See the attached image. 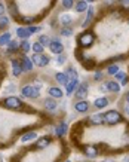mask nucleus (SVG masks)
Here are the masks:
<instances>
[{
	"label": "nucleus",
	"mask_w": 129,
	"mask_h": 162,
	"mask_svg": "<svg viewBox=\"0 0 129 162\" xmlns=\"http://www.w3.org/2000/svg\"><path fill=\"white\" fill-rule=\"evenodd\" d=\"M2 104L7 109H12V110H16V109H21L24 103L21 101V98L18 97H6L5 100H2Z\"/></svg>",
	"instance_id": "nucleus-1"
},
{
	"label": "nucleus",
	"mask_w": 129,
	"mask_h": 162,
	"mask_svg": "<svg viewBox=\"0 0 129 162\" xmlns=\"http://www.w3.org/2000/svg\"><path fill=\"white\" fill-rule=\"evenodd\" d=\"M120 121H122V115L117 110H109L107 113H104V122H107L110 125L119 123Z\"/></svg>",
	"instance_id": "nucleus-2"
},
{
	"label": "nucleus",
	"mask_w": 129,
	"mask_h": 162,
	"mask_svg": "<svg viewBox=\"0 0 129 162\" xmlns=\"http://www.w3.org/2000/svg\"><path fill=\"white\" fill-rule=\"evenodd\" d=\"M77 42H79V45L82 48H89L92 45V42H94V33L92 31H85V33H82L79 37H77Z\"/></svg>",
	"instance_id": "nucleus-3"
},
{
	"label": "nucleus",
	"mask_w": 129,
	"mask_h": 162,
	"mask_svg": "<svg viewBox=\"0 0 129 162\" xmlns=\"http://www.w3.org/2000/svg\"><path fill=\"white\" fill-rule=\"evenodd\" d=\"M49 57H46V55L43 54H33V57H31V62L33 64H36V66H39V67H46L49 64Z\"/></svg>",
	"instance_id": "nucleus-4"
},
{
	"label": "nucleus",
	"mask_w": 129,
	"mask_h": 162,
	"mask_svg": "<svg viewBox=\"0 0 129 162\" xmlns=\"http://www.w3.org/2000/svg\"><path fill=\"white\" fill-rule=\"evenodd\" d=\"M49 49L56 55H61L62 51H64V45L61 43V40L58 37H55L54 40H51V45H49Z\"/></svg>",
	"instance_id": "nucleus-5"
},
{
	"label": "nucleus",
	"mask_w": 129,
	"mask_h": 162,
	"mask_svg": "<svg viewBox=\"0 0 129 162\" xmlns=\"http://www.w3.org/2000/svg\"><path fill=\"white\" fill-rule=\"evenodd\" d=\"M88 82H83L80 83L77 89H76V97H77V100H85L86 97H88Z\"/></svg>",
	"instance_id": "nucleus-6"
},
{
	"label": "nucleus",
	"mask_w": 129,
	"mask_h": 162,
	"mask_svg": "<svg viewBox=\"0 0 129 162\" xmlns=\"http://www.w3.org/2000/svg\"><path fill=\"white\" fill-rule=\"evenodd\" d=\"M74 109L77 113H86L89 110V104H88V101H85V100H79V101L74 103Z\"/></svg>",
	"instance_id": "nucleus-7"
},
{
	"label": "nucleus",
	"mask_w": 129,
	"mask_h": 162,
	"mask_svg": "<svg viewBox=\"0 0 129 162\" xmlns=\"http://www.w3.org/2000/svg\"><path fill=\"white\" fill-rule=\"evenodd\" d=\"M20 62H21V67H22V72H31L33 70V62H31V60L28 57L22 55Z\"/></svg>",
	"instance_id": "nucleus-8"
},
{
	"label": "nucleus",
	"mask_w": 129,
	"mask_h": 162,
	"mask_svg": "<svg viewBox=\"0 0 129 162\" xmlns=\"http://www.w3.org/2000/svg\"><path fill=\"white\" fill-rule=\"evenodd\" d=\"M83 153L88 156V158H95V156L100 155V150L95 146H85L83 147Z\"/></svg>",
	"instance_id": "nucleus-9"
},
{
	"label": "nucleus",
	"mask_w": 129,
	"mask_h": 162,
	"mask_svg": "<svg viewBox=\"0 0 129 162\" xmlns=\"http://www.w3.org/2000/svg\"><path fill=\"white\" fill-rule=\"evenodd\" d=\"M21 73H22V67H21V62L18 60H12V74H14L15 77H18V76H21Z\"/></svg>",
	"instance_id": "nucleus-10"
},
{
	"label": "nucleus",
	"mask_w": 129,
	"mask_h": 162,
	"mask_svg": "<svg viewBox=\"0 0 129 162\" xmlns=\"http://www.w3.org/2000/svg\"><path fill=\"white\" fill-rule=\"evenodd\" d=\"M89 122L94 123V125H101L102 122H104V113H94L89 118Z\"/></svg>",
	"instance_id": "nucleus-11"
},
{
	"label": "nucleus",
	"mask_w": 129,
	"mask_h": 162,
	"mask_svg": "<svg viewBox=\"0 0 129 162\" xmlns=\"http://www.w3.org/2000/svg\"><path fill=\"white\" fill-rule=\"evenodd\" d=\"M16 36H18L20 39H22V40H27L31 34H30L27 27H20V28H16Z\"/></svg>",
	"instance_id": "nucleus-12"
},
{
	"label": "nucleus",
	"mask_w": 129,
	"mask_h": 162,
	"mask_svg": "<svg viewBox=\"0 0 129 162\" xmlns=\"http://www.w3.org/2000/svg\"><path fill=\"white\" fill-rule=\"evenodd\" d=\"M109 98H105V97H101V98H96L95 101H94V107L95 109H104L109 106Z\"/></svg>",
	"instance_id": "nucleus-13"
},
{
	"label": "nucleus",
	"mask_w": 129,
	"mask_h": 162,
	"mask_svg": "<svg viewBox=\"0 0 129 162\" xmlns=\"http://www.w3.org/2000/svg\"><path fill=\"white\" fill-rule=\"evenodd\" d=\"M49 95L52 97V98H62V95H64V92H62V89H60L58 86H52V88H49Z\"/></svg>",
	"instance_id": "nucleus-14"
},
{
	"label": "nucleus",
	"mask_w": 129,
	"mask_h": 162,
	"mask_svg": "<svg viewBox=\"0 0 129 162\" xmlns=\"http://www.w3.org/2000/svg\"><path fill=\"white\" fill-rule=\"evenodd\" d=\"M49 144H51V138H49V137H40V138L36 141V147L45 149V147H48Z\"/></svg>",
	"instance_id": "nucleus-15"
},
{
	"label": "nucleus",
	"mask_w": 129,
	"mask_h": 162,
	"mask_svg": "<svg viewBox=\"0 0 129 162\" xmlns=\"http://www.w3.org/2000/svg\"><path fill=\"white\" fill-rule=\"evenodd\" d=\"M65 132H67V123L65 122H60L56 125V128H55V134L58 137H62V135H65Z\"/></svg>",
	"instance_id": "nucleus-16"
},
{
	"label": "nucleus",
	"mask_w": 129,
	"mask_h": 162,
	"mask_svg": "<svg viewBox=\"0 0 129 162\" xmlns=\"http://www.w3.org/2000/svg\"><path fill=\"white\" fill-rule=\"evenodd\" d=\"M77 86H79L77 81H68V83L65 85V89H67V95H71V94H73L76 89H77Z\"/></svg>",
	"instance_id": "nucleus-17"
},
{
	"label": "nucleus",
	"mask_w": 129,
	"mask_h": 162,
	"mask_svg": "<svg viewBox=\"0 0 129 162\" xmlns=\"http://www.w3.org/2000/svg\"><path fill=\"white\" fill-rule=\"evenodd\" d=\"M88 2H76L74 3V9L76 12H79V14H82V12H85V11H88Z\"/></svg>",
	"instance_id": "nucleus-18"
},
{
	"label": "nucleus",
	"mask_w": 129,
	"mask_h": 162,
	"mask_svg": "<svg viewBox=\"0 0 129 162\" xmlns=\"http://www.w3.org/2000/svg\"><path fill=\"white\" fill-rule=\"evenodd\" d=\"M94 20V7L92 6H89L88 7V16H86V20L83 21V24H82V27H88L89 24H91V21Z\"/></svg>",
	"instance_id": "nucleus-19"
},
{
	"label": "nucleus",
	"mask_w": 129,
	"mask_h": 162,
	"mask_svg": "<svg viewBox=\"0 0 129 162\" xmlns=\"http://www.w3.org/2000/svg\"><path fill=\"white\" fill-rule=\"evenodd\" d=\"M43 106H45V109H48V110H55L56 109V101H55L52 97H49V98H46L43 101Z\"/></svg>",
	"instance_id": "nucleus-20"
},
{
	"label": "nucleus",
	"mask_w": 129,
	"mask_h": 162,
	"mask_svg": "<svg viewBox=\"0 0 129 162\" xmlns=\"http://www.w3.org/2000/svg\"><path fill=\"white\" fill-rule=\"evenodd\" d=\"M55 81L58 82L60 85H67L68 83V77L65 73H56L55 74Z\"/></svg>",
	"instance_id": "nucleus-21"
},
{
	"label": "nucleus",
	"mask_w": 129,
	"mask_h": 162,
	"mask_svg": "<svg viewBox=\"0 0 129 162\" xmlns=\"http://www.w3.org/2000/svg\"><path fill=\"white\" fill-rule=\"evenodd\" d=\"M65 74H67L68 81H77V72H76L74 67H68Z\"/></svg>",
	"instance_id": "nucleus-22"
},
{
	"label": "nucleus",
	"mask_w": 129,
	"mask_h": 162,
	"mask_svg": "<svg viewBox=\"0 0 129 162\" xmlns=\"http://www.w3.org/2000/svg\"><path fill=\"white\" fill-rule=\"evenodd\" d=\"M116 81L120 82L122 85H126L128 83V76H126V73H123V72H119V73H116Z\"/></svg>",
	"instance_id": "nucleus-23"
},
{
	"label": "nucleus",
	"mask_w": 129,
	"mask_h": 162,
	"mask_svg": "<svg viewBox=\"0 0 129 162\" xmlns=\"http://www.w3.org/2000/svg\"><path fill=\"white\" fill-rule=\"evenodd\" d=\"M109 83V92H119L120 91V85L117 83V82H113V81H109L107 82Z\"/></svg>",
	"instance_id": "nucleus-24"
},
{
	"label": "nucleus",
	"mask_w": 129,
	"mask_h": 162,
	"mask_svg": "<svg viewBox=\"0 0 129 162\" xmlns=\"http://www.w3.org/2000/svg\"><path fill=\"white\" fill-rule=\"evenodd\" d=\"M31 91H33V86H31V85H24V86L21 88V95H22V97H28V98H30Z\"/></svg>",
	"instance_id": "nucleus-25"
},
{
	"label": "nucleus",
	"mask_w": 129,
	"mask_h": 162,
	"mask_svg": "<svg viewBox=\"0 0 129 162\" xmlns=\"http://www.w3.org/2000/svg\"><path fill=\"white\" fill-rule=\"evenodd\" d=\"M39 43H40L42 46L45 48V46H49V45H51V39H49L48 36H46V34H42L40 37H39Z\"/></svg>",
	"instance_id": "nucleus-26"
},
{
	"label": "nucleus",
	"mask_w": 129,
	"mask_h": 162,
	"mask_svg": "<svg viewBox=\"0 0 129 162\" xmlns=\"http://www.w3.org/2000/svg\"><path fill=\"white\" fill-rule=\"evenodd\" d=\"M18 49V42L16 40H11L7 43V52L6 54H11V52H15Z\"/></svg>",
	"instance_id": "nucleus-27"
},
{
	"label": "nucleus",
	"mask_w": 129,
	"mask_h": 162,
	"mask_svg": "<svg viewBox=\"0 0 129 162\" xmlns=\"http://www.w3.org/2000/svg\"><path fill=\"white\" fill-rule=\"evenodd\" d=\"M11 40H12V39H11V33H3L0 36V46H2V45H7Z\"/></svg>",
	"instance_id": "nucleus-28"
},
{
	"label": "nucleus",
	"mask_w": 129,
	"mask_h": 162,
	"mask_svg": "<svg viewBox=\"0 0 129 162\" xmlns=\"http://www.w3.org/2000/svg\"><path fill=\"white\" fill-rule=\"evenodd\" d=\"M20 48H21V51H22L24 54H27L28 51L31 49V45H30V42H28V40H24V42H21Z\"/></svg>",
	"instance_id": "nucleus-29"
},
{
	"label": "nucleus",
	"mask_w": 129,
	"mask_h": 162,
	"mask_svg": "<svg viewBox=\"0 0 129 162\" xmlns=\"http://www.w3.org/2000/svg\"><path fill=\"white\" fill-rule=\"evenodd\" d=\"M31 49L34 51V54H42L45 48L42 46V45L39 43V42H34V43H33V46H31Z\"/></svg>",
	"instance_id": "nucleus-30"
},
{
	"label": "nucleus",
	"mask_w": 129,
	"mask_h": 162,
	"mask_svg": "<svg viewBox=\"0 0 129 162\" xmlns=\"http://www.w3.org/2000/svg\"><path fill=\"white\" fill-rule=\"evenodd\" d=\"M60 21H61L62 25H68V24H71V21H73V18L70 16V15H62L61 18H60Z\"/></svg>",
	"instance_id": "nucleus-31"
},
{
	"label": "nucleus",
	"mask_w": 129,
	"mask_h": 162,
	"mask_svg": "<svg viewBox=\"0 0 129 162\" xmlns=\"http://www.w3.org/2000/svg\"><path fill=\"white\" fill-rule=\"evenodd\" d=\"M9 25V18L7 16H0V30H3V28H6Z\"/></svg>",
	"instance_id": "nucleus-32"
},
{
	"label": "nucleus",
	"mask_w": 129,
	"mask_h": 162,
	"mask_svg": "<svg viewBox=\"0 0 129 162\" xmlns=\"http://www.w3.org/2000/svg\"><path fill=\"white\" fill-rule=\"evenodd\" d=\"M34 137H36V132H25V134L22 135V141H30V140H33Z\"/></svg>",
	"instance_id": "nucleus-33"
},
{
	"label": "nucleus",
	"mask_w": 129,
	"mask_h": 162,
	"mask_svg": "<svg viewBox=\"0 0 129 162\" xmlns=\"http://www.w3.org/2000/svg\"><path fill=\"white\" fill-rule=\"evenodd\" d=\"M9 12H11V15H12L14 18H18V9H16V6L12 5V3H11V6H9Z\"/></svg>",
	"instance_id": "nucleus-34"
},
{
	"label": "nucleus",
	"mask_w": 129,
	"mask_h": 162,
	"mask_svg": "<svg viewBox=\"0 0 129 162\" xmlns=\"http://www.w3.org/2000/svg\"><path fill=\"white\" fill-rule=\"evenodd\" d=\"M28 28V31H30V34H34V33H39L42 30V27L40 25H30V27H27Z\"/></svg>",
	"instance_id": "nucleus-35"
},
{
	"label": "nucleus",
	"mask_w": 129,
	"mask_h": 162,
	"mask_svg": "<svg viewBox=\"0 0 129 162\" xmlns=\"http://www.w3.org/2000/svg\"><path fill=\"white\" fill-rule=\"evenodd\" d=\"M61 34H62V36H65V37H70V36L73 34V30H71L70 27H64L61 30Z\"/></svg>",
	"instance_id": "nucleus-36"
},
{
	"label": "nucleus",
	"mask_w": 129,
	"mask_h": 162,
	"mask_svg": "<svg viewBox=\"0 0 129 162\" xmlns=\"http://www.w3.org/2000/svg\"><path fill=\"white\" fill-rule=\"evenodd\" d=\"M120 70H119V66H110L109 68H107V73L109 74H116V73H119Z\"/></svg>",
	"instance_id": "nucleus-37"
},
{
	"label": "nucleus",
	"mask_w": 129,
	"mask_h": 162,
	"mask_svg": "<svg viewBox=\"0 0 129 162\" xmlns=\"http://www.w3.org/2000/svg\"><path fill=\"white\" fill-rule=\"evenodd\" d=\"M62 6L65 7V9H70V7L74 6V2H73V0H64V2H62Z\"/></svg>",
	"instance_id": "nucleus-38"
},
{
	"label": "nucleus",
	"mask_w": 129,
	"mask_h": 162,
	"mask_svg": "<svg viewBox=\"0 0 129 162\" xmlns=\"http://www.w3.org/2000/svg\"><path fill=\"white\" fill-rule=\"evenodd\" d=\"M102 77H104V73H102V72H95V74H94V81H95V82H101Z\"/></svg>",
	"instance_id": "nucleus-39"
},
{
	"label": "nucleus",
	"mask_w": 129,
	"mask_h": 162,
	"mask_svg": "<svg viewBox=\"0 0 129 162\" xmlns=\"http://www.w3.org/2000/svg\"><path fill=\"white\" fill-rule=\"evenodd\" d=\"M39 95H40V91L33 86V91H31V95H30V98H39Z\"/></svg>",
	"instance_id": "nucleus-40"
},
{
	"label": "nucleus",
	"mask_w": 129,
	"mask_h": 162,
	"mask_svg": "<svg viewBox=\"0 0 129 162\" xmlns=\"http://www.w3.org/2000/svg\"><path fill=\"white\" fill-rule=\"evenodd\" d=\"M56 62H58V64H64V62H65V55H64V54L58 55V58H56Z\"/></svg>",
	"instance_id": "nucleus-41"
},
{
	"label": "nucleus",
	"mask_w": 129,
	"mask_h": 162,
	"mask_svg": "<svg viewBox=\"0 0 129 162\" xmlns=\"http://www.w3.org/2000/svg\"><path fill=\"white\" fill-rule=\"evenodd\" d=\"M101 91H104V92L109 91V83H107V82H102L101 83Z\"/></svg>",
	"instance_id": "nucleus-42"
},
{
	"label": "nucleus",
	"mask_w": 129,
	"mask_h": 162,
	"mask_svg": "<svg viewBox=\"0 0 129 162\" xmlns=\"http://www.w3.org/2000/svg\"><path fill=\"white\" fill-rule=\"evenodd\" d=\"M5 91H6V92H12V94H14V91H15V85H9V86H7V88L5 89Z\"/></svg>",
	"instance_id": "nucleus-43"
},
{
	"label": "nucleus",
	"mask_w": 129,
	"mask_h": 162,
	"mask_svg": "<svg viewBox=\"0 0 129 162\" xmlns=\"http://www.w3.org/2000/svg\"><path fill=\"white\" fill-rule=\"evenodd\" d=\"M5 14V6H3V3H0V16H3Z\"/></svg>",
	"instance_id": "nucleus-44"
},
{
	"label": "nucleus",
	"mask_w": 129,
	"mask_h": 162,
	"mask_svg": "<svg viewBox=\"0 0 129 162\" xmlns=\"http://www.w3.org/2000/svg\"><path fill=\"white\" fill-rule=\"evenodd\" d=\"M123 112H125L126 115H129V104H126V106L123 107Z\"/></svg>",
	"instance_id": "nucleus-45"
},
{
	"label": "nucleus",
	"mask_w": 129,
	"mask_h": 162,
	"mask_svg": "<svg viewBox=\"0 0 129 162\" xmlns=\"http://www.w3.org/2000/svg\"><path fill=\"white\" fill-rule=\"evenodd\" d=\"M125 101H126V103L129 104V91L126 92V95H125Z\"/></svg>",
	"instance_id": "nucleus-46"
},
{
	"label": "nucleus",
	"mask_w": 129,
	"mask_h": 162,
	"mask_svg": "<svg viewBox=\"0 0 129 162\" xmlns=\"http://www.w3.org/2000/svg\"><path fill=\"white\" fill-rule=\"evenodd\" d=\"M105 162H111V161H105Z\"/></svg>",
	"instance_id": "nucleus-47"
},
{
	"label": "nucleus",
	"mask_w": 129,
	"mask_h": 162,
	"mask_svg": "<svg viewBox=\"0 0 129 162\" xmlns=\"http://www.w3.org/2000/svg\"><path fill=\"white\" fill-rule=\"evenodd\" d=\"M68 162H70V161H68Z\"/></svg>",
	"instance_id": "nucleus-48"
},
{
	"label": "nucleus",
	"mask_w": 129,
	"mask_h": 162,
	"mask_svg": "<svg viewBox=\"0 0 129 162\" xmlns=\"http://www.w3.org/2000/svg\"><path fill=\"white\" fill-rule=\"evenodd\" d=\"M0 162H2V161H0Z\"/></svg>",
	"instance_id": "nucleus-49"
}]
</instances>
